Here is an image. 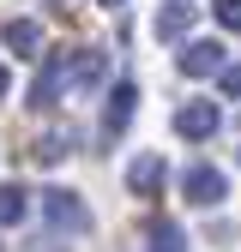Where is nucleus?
Listing matches in <instances>:
<instances>
[{
	"label": "nucleus",
	"mask_w": 241,
	"mask_h": 252,
	"mask_svg": "<svg viewBox=\"0 0 241 252\" xmlns=\"http://www.w3.org/2000/svg\"><path fill=\"white\" fill-rule=\"evenodd\" d=\"M60 90H73V54H42V72L30 84V108H54Z\"/></svg>",
	"instance_id": "obj_1"
},
{
	"label": "nucleus",
	"mask_w": 241,
	"mask_h": 252,
	"mask_svg": "<svg viewBox=\"0 0 241 252\" xmlns=\"http://www.w3.org/2000/svg\"><path fill=\"white\" fill-rule=\"evenodd\" d=\"M42 216L54 228H67V234H90V210H84L79 192H67V186H48L42 192Z\"/></svg>",
	"instance_id": "obj_2"
},
{
	"label": "nucleus",
	"mask_w": 241,
	"mask_h": 252,
	"mask_svg": "<svg viewBox=\"0 0 241 252\" xmlns=\"http://www.w3.org/2000/svg\"><path fill=\"white\" fill-rule=\"evenodd\" d=\"M163 180H169L163 150H139L133 162H127V192H133V198H157V192H163Z\"/></svg>",
	"instance_id": "obj_3"
},
{
	"label": "nucleus",
	"mask_w": 241,
	"mask_h": 252,
	"mask_svg": "<svg viewBox=\"0 0 241 252\" xmlns=\"http://www.w3.org/2000/svg\"><path fill=\"white\" fill-rule=\"evenodd\" d=\"M217 126H223V108H217V102H181V108H175V132L187 138V144H205Z\"/></svg>",
	"instance_id": "obj_4"
},
{
	"label": "nucleus",
	"mask_w": 241,
	"mask_h": 252,
	"mask_svg": "<svg viewBox=\"0 0 241 252\" xmlns=\"http://www.w3.org/2000/svg\"><path fill=\"white\" fill-rule=\"evenodd\" d=\"M181 192H187L193 204H205V210H211V204H223V198H229V180H223V168L193 162L187 174H181Z\"/></svg>",
	"instance_id": "obj_5"
},
{
	"label": "nucleus",
	"mask_w": 241,
	"mask_h": 252,
	"mask_svg": "<svg viewBox=\"0 0 241 252\" xmlns=\"http://www.w3.org/2000/svg\"><path fill=\"white\" fill-rule=\"evenodd\" d=\"M133 102H139V84L120 78V84L109 90V108H103V138H120V132L133 126Z\"/></svg>",
	"instance_id": "obj_6"
},
{
	"label": "nucleus",
	"mask_w": 241,
	"mask_h": 252,
	"mask_svg": "<svg viewBox=\"0 0 241 252\" xmlns=\"http://www.w3.org/2000/svg\"><path fill=\"white\" fill-rule=\"evenodd\" d=\"M175 66L187 72V78H211V72H223V42H187L175 54Z\"/></svg>",
	"instance_id": "obj_7"
},
{
	"label": "nucleus",
	"mask_w": 241,
	"mask_h": 252,
	"mask_svg": "<svg viewBox=\"0 0 241 252\" xmlns=\"http://www.w3.org/2000/svg\"><path fill=\"white\" fill-rule=\"evenodd\" d=\"M0 42H6L18 60H37V48H42V24H30V18H6V24H0Z\"/></svg>",
	"instance_id": "obj_8"
},
{
	"label": "nucleus",
	"mask_w": 241,
	"mask_h": 252,
	"mask_svg": "<svg viewBox=\"0 0 241 252\" xmlns=\"http://www.w3.org/2000/svg\"><path fill=\"white\" fill-rule=\"evenodd\" d=\"M193 24H199V6H187V0H169V6H157V36H163V42L187 36Z\"/></svg>",
	"instance_id": "obj_9"
},
{
	"label": "nucleus",
	"mask_w": 241,
	"mask_h": 252,
	"mask_svg": "<svg viewBox=\"0 0 241 252\" xmlns=\"http://www.w3.org/2000/svg\"><path fill=\"white\" fill-rule=\"evenodd\" d=\"M103 72H109L103 48H79V54H73V90H97V84H103Z\"/></svg>",
	"instance_id": "obj_10"
},
{
	"label": "nucleus",
	"mask_w": 241,
	"mask_h": 252,
	"mask_svg": "<svg viewBox=\"0 0 241 252\" xmlns=\"http://www.w3.org/2000/svg\"><path fill=\"white\" fill-rule=\"evenodd\" d=\"M24 216H30V192L18 180H0V228H18Z\"/></svg>",
	"instance_id": "obj_11"
},
{
	"label": "nucleus",
	"mask_w": 241,
	"mask_h": 252,
	"mask_svg": "<svg viewBox=\"0 0 241 252\" xmlns=\"http://www.w3.org/2000/svg\"><path fill=\"white\" fill-rule=\"evenodd\" d=\"M73 144H79L73 132H42V138H37V150H30V156H37L42 168H54L60 156H73Z\"/></svg>",
	"instance_id": "obj_12"
},
{
	"label": "nucleus",
	"mask_w": 241,
	"mask_h": 252,
	"mask_svg": "<svg viewBox=\"0 0 241 252\" xmlns=\"http://www.w3.org/2000/svg\"><path fill=\"white\" fill-rule=\"evenodd\" d=\"M145 240H151V252H187V240H181V228H175V222H151V228H145Z\"/></svg>",
	"instance_id": "obj_13"
},
{
	"label": "nucleus",
	"mask_w": 241,
	"mask_h": 252,
	"mask_svg": "<svg viewBox=\"0 0 241 252\" xmlns=\"http://www.w3.org/2000/svg\"><path fill=\"white\" fill-rule=\"evenodd\" d=\"M211 12H217L223 30H241V0H211Z\"/></svg>",
	"instance_id": "obj_14"
},
{
	"label": "nucleus",
	"mask_w": 241,
	"mask_h": 252,
	"mask_svg": "<svg viewBox=\"0 0 241 252\" xmlns=\"http://www.w3.org/2000/svg\"><path fill=\"white\" fill-rule=\"evenodd\" d=\"M217 78H223V96H241V66H223Z\"/></svg>",
	"instance_id": "obj_15"
},
{
	"label": "nucleus",
	"mask_w": 241,
	"mask_h": 252,
	"mask_svg": "<svg viewBox=\"0 0 241 252\" xmlns=\"http://www.w3.org/2000/svg\"><path fill=\"white\" fill-rule=\"evenodd\" d=\"M6 84H12V72H6V60H0V96H6Z\"/></svg>",
	"instance_id": "obj_16"
},
{
	"label": "nucleus",
	"mask_w": 241,
	"mask_h": 252,
	"mask_svg": "<svg viewBox=\"0 0 241 252\" xmlns=\"http://www.w3.org/2000/svg\"><path fill=\"white\" fill-rule=\"evenodd\" d=\"M103 6H120V0H103Z\"/></svg>",
	"instance_id": "obj_17"
},
{
	"label": "nucleus",
	"mask_w": 241,
	"mask_h": 252,
	"mask_svg": "<svg viewBox=\"0 0 241 252\" xmlns=\"http://www.w3.org/2000/svg\"><path fill=\"white\" fill-rule=\"evenodd\" d=\"M54 6H60V0H54Z\"/></svg>",
	"instance_id": "obj_18"
}]
</instances>
